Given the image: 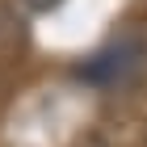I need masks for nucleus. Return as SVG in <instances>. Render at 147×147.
Here are the masks:
<instances>
[{
  "instance_id": "obj_2",
  "label": "nucleus",
  "mask_w": 147,
  "mask_h": 147,
  "mask_svg": "<svg viewBox=\"0 0 147 147\" xmlns=\"http://www.w3.org/2000/svg\"><path fill=\"white\" fill-rule=\"evenodd\" d=\"M25 4H30V9H55L59 0H25Z\"/></svg>"
},
{
  "instance_id": "obj_1",
  "label": "nucleus",
  "mask_w": 147,
  "mask_h": 147,
  "mask_svg": "<svg viewBox=\"0 0 147 147\" xmlns=\"http://www.w3.org/2000/svg\"><path fill=\"white\" fill-rule=\"evenodd\" d=\"M88 76H92V84H118V80H126L130 76V46L126 42L105 46V55H97L88 63Z\"/></svg>"
}]
</instances>
